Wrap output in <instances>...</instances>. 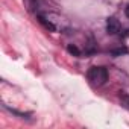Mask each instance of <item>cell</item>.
Segmentation results:
<instances>
[{"label":"cell","instance_id":"cell-4","mask_svg":"<svg viewBox=\"0 0 129 129\" xmlns=\"http://www.w3.org/2000/svg\"><path fill=\"white\" fill-rule=\"evenodd\" d=\"M38 20H40V23H41V24H43V26H44L46 29H49V30H52V32H53V30L56 29V27H55V26H53V24H52L50 21H47V20H46V18H44L43 15H40V17H38Z\"/></svg>","mask_w":129,"mask_h":129},{"label":"cell","instance_id":"cell-6","mask_svg":"<svg viewBox=\"0 0 129 129\" xmlns=\"http://www.w3.org/2000/svg\"><path fill=\"white\" fill-rule=\"evenodd\" d=\"M127 52V49L126 47H120V49H115V50H112V55L114 56H118V55H121V53H126Z\"/></svg>","mask_w":129,"mask_h":129},{"label":"cell","instance_id":"cell-3","mask_svg":"<svg viewBox=\"0 0 129 129\" xmlns=\"http://www.w3.org/2000/svg\"><path fill=\"white\" fill-rule=\"evenodd\" d=\"M118 97H120V102H121V105H123L126 109H129V94H126L124 91H120Z\"/></svg>","mask_w":129,"mask_h":129},{"label":"cell","instance_id":"cell-8","mask_svg":"<svg viewBox=\"0 0 129 129\" xmlns=\"http://www.w3.org/2000/svg\"><path fill=\"white\" fill-rule=\"evenodd\" d=\"M32 2H35V0H32Z\"/></svg>","mask_w":129,"mask_h":129},{"label":"cell","instance_id":"cell-7","mask_svg":"<svg viewBox=\"0 0 129 129\" xmlns=\"http://www.w3.org/2000/svg\"><path fill=\"white\" fill-rule=\"evenodd\" d=\"M124 14H126V17H127V18H129V5H127V6H126V9H124Z\"/></svg>","mask_w":129,"mask_h":129},{"label":"cell","instance_id":"cell-2","mask_svg":"<svg viewBox=\"0 0 129 129\" xmlns=\"http://www.w3.org/2000/svg\"><path fill=\"white\" fill-rule=\"evenodd\" d=\"M106 32H108L109 35H114V34L120 32V23H118L117 18L109 17V18L106 20Z\"/></svg>","mask_w":129,"mask_h":129},{"label":"cell","instance_id":"cell-1","mask_svg":"<svg viewBox=\"0 0 129 129\" xmlns=\"http://www.w3.org/2000/svg\"><path fill=\"white\" fill-rule=\"evenodd\" d=\"M88 79L93 85H103L108 81V72L105 67H91L88 70Z\"/></svg>","mask_w":129,"mask_h":129},{"label":"cell","instance_id":"cell-5","mask_svg":"<svg viewBox=\"0 0 129 129\" xmlns=\"http://www.w3.org/2000/svg\"><path fill=\"white\" fill-rule=\"evenodd\" d=\"M67 50H69L72 55H75V56H81V50H79L76 46H72V44H70V46L67 47Z\"/></svg>","mask_w":129,"mask_h":129}]
</instances>
